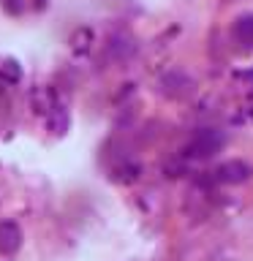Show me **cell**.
<instances>
[{"label":"cell","mask_w":253,"mask_h":261,"mask_svg":"<svg viewBox=\"0 0 253 261\" xmlns=\"http://www.w3.org/2000/svg\"><path fill=\"white\" fill-rule=\"evenodd\" d=\"M223 147V134L215 128H201L191 136V142L185 144V155L191 158H210Z\"/></svg>","instance_id":"obj_1"},{"label":"cell","mask_w":253,"mask_h":261,"mask_svg":"<svg viewBox=\"0 0 253 261\" xmlns=\"http://www.w3.org/2000/svg\"><path fill=\"white\" fill-rule=\"evenodd\" d=\"M22 245V228L14 220H0V256H14Z\"/></svg>","instance_id":"obj_2"},{"label":"cell","mask_w":253,"mask_h":261,"mask_svg":"<svg viewBox=\"0 0 253 261\" xmlns=\"http://www.w3.org/2000/svg\"><path fill=\"white\" fill-rule=\"evenodd\" d=\"M215 174H218L220 182H245V179L253 174V169L242 161H232V163H223Z\"/></svg>","instance_id":"obj_3"},{"label":"cell","mask_w":253,"mask_h":261,"mask_svg":"<svg viewBox=\"0 0 253 261\" xmlns=\"http://www.w3.org/2000/svg\"><path fill=\"white\" fill-rule=\"evenodd\" d=\"M232 36L237 38V44L242 46H253V14H242L237 16L234 24H232Z\"/></svg>","instance_id":"obj_4"}]
</instances>
